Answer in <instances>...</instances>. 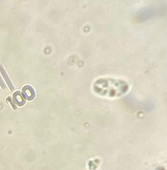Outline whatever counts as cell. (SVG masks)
<instances>
[{"label":"cell","mask_w":167,"mask_h":170,"mask_svg":"<svg viewBox=\"0 0 167 170\" xmlns=\"http://www.w3.org/2000/svg\"><path fill=\"white\" fill-rule=\"evenodd\" d=\"M23 96H25L27 99L32 100L35 97V92L31 86H25V88H23Z\"/></svg>","instance_id":"cell-2"},{"label":"cell","mask_w":167,"mask_h":170,"mask_svg":"<svg viewBox=\"0 0 167 170\" xmlns=\"http://www.w3.org/2000/svg\"><path fill=\"white\" fill-rule=\"evenodd\" d=\"M0 92H1V89H0Z\"/></svg>","instance_id":"cell-4"},{"label":"cell","mask_w":167,"mask_h":170,"mask_svg":"<svg viewBox=\"0 0 167 170\" xmlns=\"http://www.w3.org/2000/svg\"><path fill=\"white\" fill-rule=\"evenodd\" d=\"M0 72H1V74L2 75V76H3V78L4 79L6 82L7 83L8 87L9 88L10 90H11V91H13V90H14L13 84V83L11 82V80H10V79L9 78L8 75H7V72H6V70H5V69L3 68V65H0Z\"/></svg>","instance_id":"cell-1"},{"label":"cell","mask_w":167,"mask_h":170,"mask_svg":"<svg viewBox=\"0 0 167 170\" xmlns=\"http://www.w3.org/2000/svg\"><path fill=\"white\" fill-rule=\"evenodd\" d=\"M0 86H1V87H2V89H3V90H6V85L4 82H3L1 75H0Z\"/></svg>","instance_id":"cell-3"}]
</instances>
